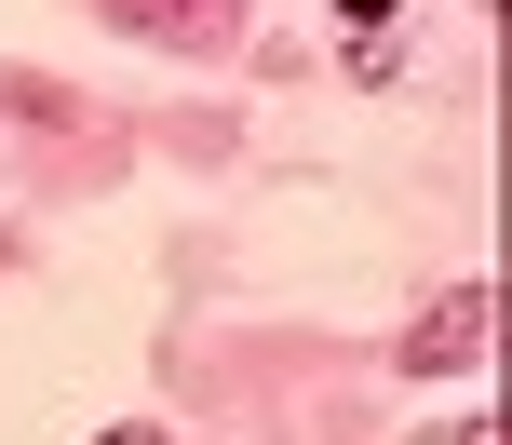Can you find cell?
<instances>
[{
  "instance_id": "3957f363",
  "label": "cell",
  "mask_w": 512,
  "mask_h": 445,
  "mask_svg": "<svg viewBox=\"0 0 512 445\" xmlns=\"http://www.w3.org/2000/svg\"><path fill=\"white\" fill-rule=\"evenodd\" d=\"M337 14H351V27H364V41H378V27H391V0H337Z\"/></svg>"
},
{
  "instance_id": "277c9868",
  "label": "cell",
  "mask_w": 512,
  "mask_h": 445,
  "mask_svg": "<svg viewBox=\"0 0 512 445\" xmlns=\"http://www.w3.org/2000/svg\"><path fill=\"white\" fill-rule=\"evenodd\" d=\"M108 445H149V432H108Z\"/></svg>"
},
{
  "instance_id": "7a4b0ae2",
  "label": "cell",
  "mask_w": 512,
  "mask_h": 445,
  "mask_svg": "<svg viewBox=\"0 0 512 445\" xmlns=\"http://www.w3.org/2000/svg\"><path fill=\"white\" fill-rule=\"evenodd\" d=\"M149 41H230V0H122Z\"/></svg>"
},
{
  "instance_id": "6da1fadb",
  "label": "cell",
  "mask_w": 512,
  "mask_h": 445,
  "mask_svg": "<svg viewBox=\"0 0 512 445\" xmlns=\"http://www.w3.org/2000/svg\"><path fill=\"white\" fill-rule=\"evenodd\" d=\"M486 338H499V297L459 284L432 324H405V365H418V378H472V365H486Z\"/></svg>"
}]
</instances>
